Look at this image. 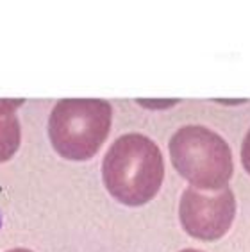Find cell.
Listing matches in <instances>:
<instances>
[{
  "label": "cell",
  "mask_w": 250,
  "mask_h": 252,
  "mask_svg": "<svg viewBox=\"0 0 250 252\" xmlns=\"http://www.w3.org/2000/svg\"><path fill=\"white\" fill-rule=\"evenodd\" d=\"M179 252H202V251H197V249H184V251H179Z\"/></svg>",
  "instance_id": "8"
},
{
  "label": "cell",
  "mask_w": 250,
  "mask_h": 252,
  "mask_svg": "<svg viewBox=\"0 0 250 252\" xmlns=\"http://www.w3.org/2000/svg\"><path fill=\"white\" fill-rule=\"evenodd\" d=\"M20 104H24V100L0 98V163L11 159L20 147L22 131L16 117Z\"/></svg>",
  "instance_id": "5"
},
{
  "label": "cell",
  "mask_w": 250,
  "mask_h": 252,
  "mask_svg": "<svg viewBox=\"0 0 250 252\" xmlns=\"http://www.w3.org/2000/svg\"><path fill=\"white\" fill-rule=\"evenodd\" d=\"M164 161L149 136L129 132L113 141L102 161L104 186L124 206L150 202L163 185Z\"/></svg>",
  "instance_id": "1"
},
{
  "label": "cell",
  "mask_w": 250,
  "mask_h": 252,
  "mask_svg": "<svg viewBox=\"0 0 250 252\" xmlns=\"http://www.w3.org/2000/svg\"><path fill=\"white\" fill-rule=\"evenodd\" d=\"M173 168L193 188L218 191L234 174L231 147L218 132L204 126H184L168 143Z\"/></svg>",
  "instance_id": "3"
},
{
  "label": "cell",
  "mask_w": 250,
  "mask_h": 252,
  "mask_svg": "<svg viewBox=\"0 0 250 252\" xmlns=\"http://www.w3.org/2000/svg\"><path fill=\"white\" fill-rule=\"evenodd\" d=\"M181 225L189 236L215 242L225 236L236 219V199L231 188L207 191L188 186L179 202Z\"/></svg>",
  "instance_id": "4"
},
{
  "label": "cell",
  "mask_w": 250,
  "mask_h": 252,
  "mask_svg": "<svg viewBox=\"0 0 250 252\" xmlns=\"http://www.w3.org/2000/svg\"><path fill=\"white\" fill-rule=\"evenodd\" d=\"M5 252H32V251L24 249V247H18V249H9V251H5Z\"/></svg>",
  "instance_id": "7"
},
{
  "label": "cell",
  "mask_w": 250,
  "mask_h": 252,
  "mask_svg": "<svg viewBox=\"0 0 250 252\" xmlns=\"http://www.w3.org/2000/svg\"><path fill=\"white\" fill-rule=\"evenodd\" d=\"M241 163H243L245 172L250 175V129L247 131L243 143H241Z\"/></svg>",
  "instance_id": "6"
},
{
  "label": "cell",
  "mask_w": 250,
  "mask_h": 252,
  "mask_svg": "<svg viewBox=\"0 0 250 252\" xmlns=\"http://www.w3.org/2000/svg\"><path fill=\"white\" fill-rule=\"evenodd\" d=\"M113 107L102 98H62L48 118L54 151L70 161L92 159L107 140Z\"/></svg>",
  "instance_id": "2"
}]
</instances>
